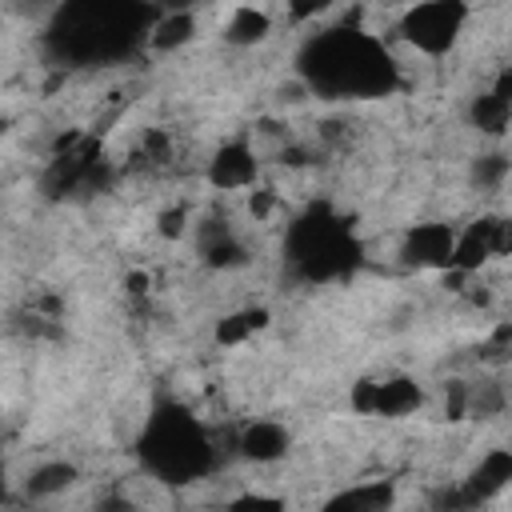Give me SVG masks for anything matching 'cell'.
Wrapping results in <instances>:
<instances>
[]
</instances>
